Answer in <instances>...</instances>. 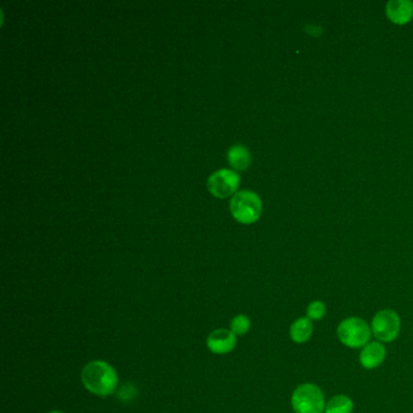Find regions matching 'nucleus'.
I'll return each mask as SVG.
<instances>
[{"label": "nucleus", "mask_w": 413, "mask_h": 413, "mask_svg": "<svg viewBox=\"0 0 413 413\" xmlns=\"http://www.w3.org/2000/svg\"><path fill=\"white\" fill-rule=\"evenodd\" d=\"M354 412V401L351 397L344 394H338L331 397L326 402L325 413H353Z\"/></svg>", "instance_id": "12"}, {"label": "nucleus", "mask_w": 413, "mask_h": 413, "mask_svg": "<svg viewBox=\"0 0 413 413\" xmlns=\"http://www.w3.org/2000/svg\"><path fill=\"white\" fill-rule=\"evenodd\" d=\"M337 337L344 347L351 349H363L371 342V325L359 316H349L339 322Z\"/></svg>", "instance_id": "2"}, {"label": "nucleus", "mask_w": 413, "mask_h": 413, "mask_svg": "<svg viewBox=\"0 0 413 413\" xmlns=\"http://www.w3.org/2000/svg\"><path fill=\"white\" fill-rule=\"evenodd\" d=\"M231 215L240 224H255L260 219L263 205L260 197L251 190H241L233 195L231 200Z\"/></svg>", "instance_id": "4"}, {"label": "nucleus", "mask_w": 413, "mask_h": 413, "mask_svg": "<svg viewBox=\"0 0 413 413\" xmlns=\"http://www.w3.org/2000/svg\"><path fill=\"white\" fill-rule=\"evenodd\" d=\"M82 382L87 392L96 397H106L116 392L119 376L116 368L104 360H94L82 371Z\"/></svg>", "instance_id": "1"}, {"label": "nucleus", "mask_w": 413, "mask_h": 413, "mask_svg": "<svg viewBox=\"0 0 413 413\" xmlns=\"http://www.w3.org/2000/svg\"><path fill=\"white\" fill-rule=\"evenodd\" d=\"M236 338L238 337L229 329H217L207 336V349L216 356H226L236 349Z\"/></svg>", "instance_id": "7"}, {"label": "nucleus", "mask_w": 413, "mask_h": 413, "mask_svg": "<svg viewBox=\"0 0 413 413\" xmlns=\"http://www.w3.org/2000/svg\"><path fill=\"white\" fill-rule=\"evenodd\" d=\"M385 15L394 25H407L413 18V1L390 0L385 6Z\"/></svg>", "instance_id": "9"}, {"label": "nucleus", "mask_w": 413, "mask_h": 413, "mask_svg": "<svg viewBox=\"0 0 413 413\" xmlns=\"http://www.w3.org/2000/svg\"><path fill=\"white\" fill-rule=\"evenodd\" d=\"M314 334L313 321L307 316L294 320L290 326V338L296 344H306L309 342Z\"/></svg>", "instance_id": "10"}, {"label": "nucleus", "mask_w": 413, "mask_h": 413, "mask_svg": "<svg viewBox=\"0 0 413 413\" xmlns=\"http://www.w3.org/2000/svg\"><path fill=\"white\" fill-rule=\"evenodd\" d=\"M228 161L233 169L244 171L251 164V154L244 145H233L228 150Z\"/></svg>", "instance_id": "11"}, {"label": "nucleus", "mask_w": 413, "mask_h": 413, "mask_svg": "<svg viewBox=\"0 0 413 413\" xmlns=\"http://www.w3.org/2000/svg\"><path fill=\"white\" fill-rule=\"evenodd\" d=\"M372 336L380 343H392L401 332V318L395 310L382 309L373 315Z\"/></svg>", "instance_id": "5"}, {"label": "nucleus", "mask_w": 413, "mask_h": 413, "mask_svg": "<svg viewBox=\"0 0 413 413\" xmlns=\"http://www.w3.org/2000/svg\"><path fill=\"white\" fill-rule=\"evenodd\" d=\"M240 176L236 171L221 169L211 175L207 180V189L217 198H227L234 194L239 187Z\"/></svg>", "instance_id": "6"}, {"label": "nucleus", "mask_w": 413, "mask_h": 413, "mask_svg": "<svg viewBox=\"0 0 413 413\" xmlns=\"http://www.w3.org/2000/svg\"><path fill=\"white\" fill-rule=\"evenodd\" d=\"M326 306L322 301H312L307 307V318L312 321H320L326 315Z\"/></svg>", "instance_id": "14"}, {"label": "nucleus", "mask_w": 413, "mask_h": 413, "mask_svg": "<svg viewBox=\"0 0 413 413\" xmlns=\"http://www.w3.org/2000/svg\"><path fill=\"white\" fill-rule=\"evenodd\" d=\"M326 402L325 394L314 383H302L291 397L294 413H325Z\"/></svg>", "instance_id": "3"}, {"label": "nucleus", "mask_w": 413, "mask_h": 413, "mask_svg": "<svg viewBox=\"0 0 413 413\" xmlns=\"http://www.w3.org/2000/svg\"><path fill=\"white\" fill-rule=\"evenodd\" d=\"M387 348L378 341H371L366 344L359 354V363L365 370H375L385 363Z\"/></svg>", "instance_id": "8"}, {"label": "nucleus", "mask_w": 413, "mask_h": 413, "mask_svg": "<svg viewBox=\"0 0 413 413\" xmlns=\"http://www.w3.org/2000/svg\"><path fill=\"white\" fill-rule=\"evenodd\" d=\"M48 413H65V412H62V411H50V412Z\"/></svg>", "instance_id": "15"}, {"label": "nucleus", "mask_w": 413, "mask_h": 413, "mask_svg": "<svg viewBox=\"0 0 413 413\" xmlns=\"http://www.w3.org/2000/svg\"><path fill=\"white\" fill-rule=\"evenodd\" d=\"M229 330L236 336V337H241V336L248 335L250 330H251V319L248 318V315L238 314L231 320V325H229Z\"/></svg>", "instance_id": "13"}]
</instances>
